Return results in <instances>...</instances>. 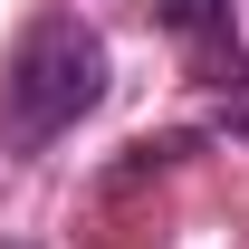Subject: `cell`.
Here are the masks:
<instances>
[{"instance_id": "6da1fadb", "label": "cell", "mask_w": 249, "mask_h": 249, "mask_svg": "<svg viewBox=\"0 0 249 249\" xmlns=\"http://www.w3.org/2000/svg\"><path fill=\"white\" fill-rule=\"evenodd\" d=\"M96 96H106V38H96L77 10L29 19L19 48H10V77H0V134H10V154L58 144Z\"/></svg>"}, {"instance_id": "7a4b0ae2", "label": "cell", "mask_w": 249, "mask_h": 249, "mask_svg": "<svg viewBox=\"0 0 249 249\" xmlns=\"http://www.w3.org/2000/svg\"><path fill=\"white\" fill-rule=\"evenodd\" d=\"M154 19L182 38L201 67H211L220 87H240V77H249V67H240V29H230V0H154Z\"/></svg>"}]
</instances>
